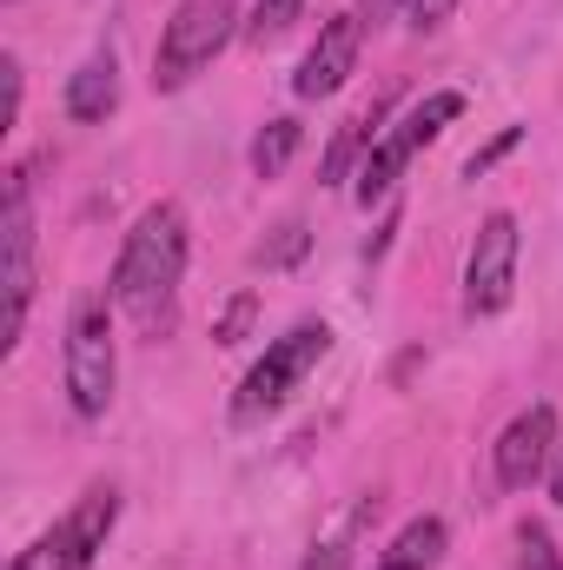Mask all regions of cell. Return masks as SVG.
I'll return each mask as SVG.
<instances>
[{
  "label": "cell",
  "instance_id": "6da1fadb",
  "mask_svg": "<svg viewBox=\"0 0 563 570\" xmlns=\"http://www.w3.org/2000/svg\"><path fill=\"white\" fill-rule=\"evenodd\" d=\"M186 253H192V233H186V213L172 199L146 206L113 259V305L140 325V338H166L179 325V279H186Z\"/></svg>",
  "mask_w": 563,
  "mask_h": 570
},
{
  "label": "cell",
  "instance_id": "7a4b0ae2",
  "mask_svg": "<svg viewBox=\"0 0 563 570\" xmlns=\"http://www.w3.org/2000/svg\"><path fill=\"white\" fill-rule=\"evenodd\" d=\"M113 379H120L113 305H107L100 292H80L73 312H67V405H73L80 419H107Z\"/></svg>",
  "mask_w": 563,
  "mask_h": 570
},
{
  "label": "cell",
  "instance_id": "3957f363",
  "mask_svg": "<svg viewBox=\"0 0 563 570\" xmlns=\"http://www.w3.org/2000/svg\"><path fill=\"white\" fill-rule=\"evenodd\" d=\"M325 352H332V325H318V318H305V325H292L285 338H273V345H266V358L246 372V385H239V399H233V419H239V425H253V419L279 412L285 399L305 385V372H312Z\"/></svg>",
  "mask_w": 563,
  "mask_h": 570
},
{
  "label": "cell",
  "instance_id": "277c9868",
  "mask_svg": "<svg viewBox=\"0 0 563 570\" xmlns=\"http://www.w3.org/2000/svg\"><path fill=\"white\" fill-rule=\"evenodd\" d=\"M226 40H233V7L226 0H179L159 47H152V87L159 94L186 87L199 67H213L226 53Z\"/></svg>",
  "mask_w": 563,
  "mask_h": 570
},
{
  "label": "cell",
  "instance_id": "5b68a950",
  "mask_svg": "<svg viewBox=\"0 0 563 570\" xmlns=\"http://www.w3.org/2000/svg\"><path fill=\"white\" fill-rule=\"evenodd\" d=\"M113 518H120V498H113V484H93L53 531H40L20 558L7 570H87L100 558V544H107V531H113Z\"/></svg>",
  "mask_w": 563,
  "mask_h": 570
},
{
  "label": "cell",
  "instance_id": "8992f818",
  "mask_svg": "<svg viewBox=\"0 0 563 570\" xmlns=\"http://www.w3.org/2000/svg\"><path fill=\"white\" fill-rule=\"evenodd\" d=\"M457 114H464V94H451V87H444V94H431V100H418V107H412V114H405V120H398L385 140L365 153V166H358V186H352V193H358V206L385 199V193L398 186V173L412 166V153L437 140V134H444Z\"/></svg>",
  "mask_w": 563,
  "mask_h": 570
},
{
  "label": "cell",
  "instance_id": "52a82bcc",
  "mask_svg": "<svg viewBox=\"0 0 563 570\" xmlns=\"http://www.w3.org/2000/svg\"><path fill=\"white\" fill-rule=\"evenodd\" d=\"M27 166L7 173V199H0V292H7V352L20 345V325H27V305H33V206H27Z\"/></svg>",
  "mask_w": 563,
  "mask_h": 570
},
{
  "label": "cell",
  "instance_id": "ba28073f",
  "mask_svg": "<svg viewBox=\"0 0 563 570\" xmlns=\"http://www.w3.org/2000/svg\"><path fill=\"white\" fill-rule=\"evenodd\" d=\"M517 285V219L511 213H484L471 253H464V318H491L511 305Z\"/></svg>",
  "mask_w": 563,
  "mask_h": 570
},
{
  "label": "cell",
  "instance_id": "9c48e42d",
  "mask_svg": "<svg viewBox=\"0 0 563 570\" xmlns=\"http://www.w3.org/2000/svg\"><path fill=\"white\" fill-rule=\"evenodd\" d=\"M358 47H365V20H358V13H332V20L318 27L312 53L298 60L292 94H298V100H325V94H338V87L352 80V67H358Z\"/></svg>",
  "mask_w": 563,
  "mask_h": 570
},
{
  "label": "cell",
  "instance_id": "30bf717a",
  "mask_svg": "<svg viewBox=\"0 0 563 570\" xmlns=\"http://www.w3.org/2000/svg\"><path fill=\"white\" fill-rule=\"evenodd\" d=\"M551 451H557V412L551 405L517 412L504 425V438H497V484L504 491H531L551 471Z\"/></svg>",
  "mask_w": 563,
  "mask_h": 570
},
{
  "label": "cell",
  "instance_id": "8fae6325",
  "mask_svg": "<svg viewBox=\"0 0 563 570\" xmlns=\"http://www.w3.org/2000/svg\"><path fill=\"white\" fill-rule=\"evenodd\" d=\"M113 107H120V60L100 47V53H93V60L67 80V114H73L80 127H100Z\"/></svg>",
  "mask_w": 563,
  "mask_h": 570
},
{
  "label": "cell",
  "instance_id": "7c38bea8",
  "mask_svg": "<svg viewBox=\"0 0 563 570\" xmlns=\"http://www.w3.org/2000/svg\"><path fill=\"white\" fill-rule=\"evenodd\" d=\"M437 558H444V518H412L378 558V570H437Z\"/></svg>",
  "mask_w": 563,
  "mask_h": 570
},
{
  "label": "cell",
  "instance_id": "4fadbf2b",
  "mask_svg": "<svg viewBox=\"0 0 563 570\" xmlns=\"http://www.w3.org/2000/svg\"><path fill=\"white\" fill-rule=\"evenodd\" d=\"M372 511H378V498H358V504L312 544V558H305L298 570H352V544H358V531L372 524Z\"/></svg>",
  "mask_w": 563,
  "mask_h": 570
},
{
  "label": "cell",
  "instance_id": "5bb4252c",
  "mask_svg": "<svg viewBox=\"0 0 563 570\" xmlns=\"http://www.w3.org/2000/svg\"><path fill=\"white\" fill-rule=\"evenodd\" d=\"M385 114H392V94H378L365 114H352V120L338 127V140H332V153H325V186H338V179L352 173V153H358V146L378 134V120H385Z\"/></svg>",
  "mask_w": 563,
  "mask_h": 570
},
{
  "label": "cell",
  "instance_id": "9a60e30c",
  "mask_svg": "<svg viewBox=\"0 0 563 570\" xmlns=\"http://www.w3.org/2000/svg\"><path fill=\"white\" fill-rule=\"evenodd\" d=\"M298 140H305L298 120H266L259 140H253V173H259V179H279L285 166H292V153H298Z\"/></svg>",
  "mask_w": 563,
  "mask_h": 570
},
{
  "label": "cell",
  "instance_id": "2e32d148",
  "mask_svg": "<svg viewBox=\"0 0 563 570\" xmlns=\"http://www.w3.org/2000/svg\"><path fill=\"white\" fill-rule=\"evenodd\" d=\"M298 13H305V0H259V7L246 13V40H253V47H273V40L292 33Z\"/></svg>",
  "mask_w": 563,
  "mask_h": 570
},
{
  "label": "cell",
  "instance_id": "e0dca14e",
  "mask_svg": "<svg viewBox=\"0 0 563 570\" xmlns=\"http://www.w3.org/2000/svg\"><path fill=\"white\" fill-rule=\"evenodd\" d=\"M305 246H312V233H305V219H285L279 233L259 246V266H298L305 259Z\"/></svg>",
  "mask_w": 563,
  "mask_h": 570
},
{
  "label": "cell",
  "instance_id": "ac0fdd59",
  "mask_svg": "<svg viewBox=\"0 0 563 570\" xmlns=\"http://www.w3.org/2000/svg\"><path fill=\"white\" fill-rule=\"evenodd\" d=\"M517 570H563L557 544L544 524H517Z\"/></svg>",
  "mask_w": 563,
  "mask_h": 570
},
{
  "label": "cell",
  "instance_id": "d6986e66",
  "mask_svg": "<svg viewBox=\"0 0 563 570\" xmlns=\"http://www.w3.org/2000/svg\"><path fill=\"white\" fill-rule=\"evenodd\" d=\"M253 318H259V292H239V298H233V305L213 318V338H219V345H239Z\"/></svg>",
  "mask_w": 563,
  "mask_h": 570
},
{
  "label": "cell",
  "instance_id": "ffe728a7",
  "mask_svg": "<svg viewBox=\"0 0 563 570\" xmlns=\"http://www.w3.org/2000/svg\"><path fill=\"white\" fill-rule=\"evenodd\" d=\"M517 140H524V127H504L497 140H484L477 153H471V159H464V179H484V173H491V166H497V159H504V153H511Z\"/></svg>",
  "mask_w": 563,
  "mask_h": 570
},
{
  "label": "cell",
  "instance_id": "44dd1931",
  "mask_svg": "<svg viewBox=\"0 0 563 570\" xmlns=\"http://www.w3.org/2000/svg\"><path fill=\"white\" fill-rule=\"evenodd\" d=\"M451 7H457V0H405V20H412L418 33H431V27L451 20Z\"/></svg>",
  "mask_w": 563,
  "mask_h": 570
},
{
  "label": "cell",
  "instance_id": "7402d4cb",
  "mask_svg": "<svg viewBox=\"0 0 563 570\" xmlns=\"http://www.w3.org/2000/svg\"><path fill=\"white\" fill-rule=\"evenodd\" d=\"M365 7H372V13H385V7H405V0H365Z\"/></svg>",
  "mask_w": 563,
  "mask_h": 570
},
{
  "label": "cell",
  "instance_id": "603a6c76",
  "mask_svg": "<svg viewBox=\"0 0 563 570\" xmlns=\"http://www.w3.org/2000/svg\"><path fill=\"white\" fill-rule=\"evenodd\" d=\"M551 491H557V504H563V464H557V484H551Z\"/></svg>",
  "mask_w": 563,
  "mask_h": 570
}]
</instances>
